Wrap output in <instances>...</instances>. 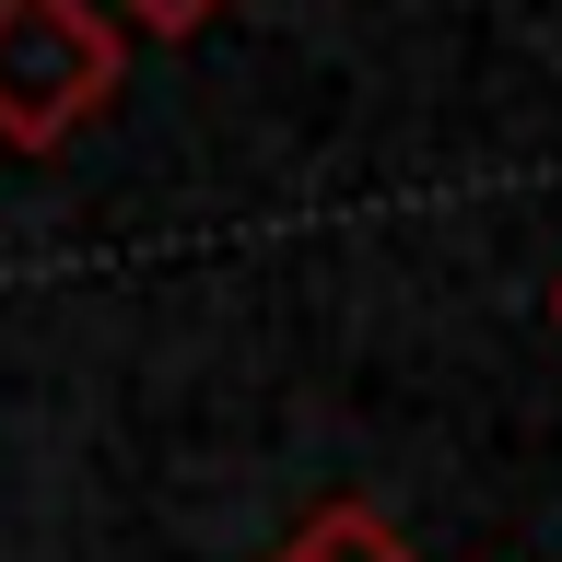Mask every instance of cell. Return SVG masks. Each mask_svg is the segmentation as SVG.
Returning a JSON list of instances; mask_svg holds the SVG:
<instances>
[{"label": "cell", "instance_id": "obj_2", "mask_svg": "<svg viewBox=\"0 0 562 562\" xmlns=\"http://www.w3.org/2000/svg\"><path fill=\"white\" fill-rule=\"evenodd\" d=\"M270 562H422V551L375 516V504H328V516H305Z\"/></svg>", "mask_w": 562, "mask_h": 562}, {"label": "cell", "instance_id": "obj_3", "mask_svg": "<svg viewBox=\"0 0 562 562\" xmlns=\"http://www.w3.org/2000/svg\"><path fill=\"white\" fill-rule=\"evenodd\" d=\"M94 12H105L117 35H130V24H140V35H200L223 0H94Z\"/></svg>", "mask_w": 562, "mask_h": 562}, {"label": "cell", "instance_id": "obj_1", "mask_svg": "<svg viewBox=\"0 0 562 562\" xmlns=\"http://www.w3.org/2000/svg\"><path fill=\"white\" fill-rule=\"evenodd\" d=\"M130 82V35L94 0H0V140L12 153H59L94 130Z\"/></svg>", "mask_w": 562, "mask_h": 562}, {"label": "cell", "instance_id": "obj_4", "mask_svg": "<svg viewBox=\"0 0 562 562\" xmlns=\"http://www.w3.org/2000/svg\"><path fill=\"white\" fill-rule=\"evenodd\" d=\"M551 328H562V281H551Z\"/></svg>", "mask_w": 562, "mask_h": 562}]
</instances>
